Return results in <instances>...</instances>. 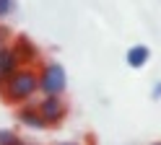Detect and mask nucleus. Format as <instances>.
I'll return each instance as SVG.
<instances>
[{"mask_svg": "<svg viewBox=\"0 0 161 145\" xmlns=\"http://www.w3.org/2000/svg\"><path fill=\"white\" fill-rule=\"evenodd\" d=\"M39 91V83H36V72L29 70V67H18L11 78H8L3 86H0V93L8 104H21L29 101Z\"/></svg>", "mask_w": 161, "mask_h": 145, "instance_id": "1", "label": "nucleus"}, {"mask_svg": "<svg viewBox=\"0 0 161 145\" xmlns=\"http://www.w3.org/2000/svg\"><path fill=\"white\" fill-rule=\"evenodd\" d=\"M36 83H39V91L44 96H60L68 86V75H65V67L60 62H47L42 67V72H36Z\"/></svg>", "mask_w": 161, "mask_h": 145, "instance_id": "2", "label": "nucleus"}, {"mask_svg": "<svg viewBox=\"0 0 161 145\" xmlns=\"http://www.w3.org/2000/svg\"><path fill=\"white\" fill-rule=\"evenodd\" d=\"M36 111H39V117H42L44 124H57V122H63L65 119V104L60 96H44L42 101L36 104Z\"/></svg>", "mask_w": 161, "mask_h": 145, "instance_id": "3", "label": "nucleus"}, {"mask_svg": "<svg viewBox=\"0 0 161 145\" xmlns=\"http://www.w3.org/2000/svg\"><path fill=\"white\" fill-rule=\"evenodd\" d=\"M13 55H16V60H18V65H31V62L36 60V47H34V41L29 39V36H16L13 39Z\"/></svg>", "mask_w": 161, "mask_h": 145, "instance_id": "4", "label": "nucleus"}, {"mask_svg": "<svg viewBox=\"0 0 161 145\" xmlns=\"http://www.w3.org/2000/svg\"><path fill=\"white\" fill-rule=\"evenodd\" d=\"M18 67H21V65H18L13 49H11V47H3V49H0V86H3V83L11 78Z\"/></svg>", "mask_w": 161, "mask_h": 145, "instance_id": "5", "label": "nucleus"}, {"mask_svg": "<svg viewBox=\"0 0 161 145\" xmlns=\"http://www.w3.org/2000/svg\"><path fill=\"white\" fill-rule=\"evenodd\" d=\"M18 122L26 124L29 130H44V127H47V124L42 122V117H39V111H36L34 104H29V106H21V109H18Z\"/></svg>", "mask_w": 161, "mask_h": 145, "instance_id": "6", "label": "nucleus"}, {"mask_svg": "<svg viewBox=\"0 0 161 145\" xmlns=\"http://www.w3.org/2000/svg\"><path fill=\"white\" fill-rule=\"evenodd\" d=\"M148 57H151V49H148L146 44H135V47H130V49H127V55H125L127 65L133 67V70H140V67L148 62Z\"/></svg>", "mask_w": 161, "mask_h": 145, "instance_id": "7", "label": "nucleus"}, {"mask_svg": "<svg viewBox=\"0 0 161 145\" xmlns=\"http://www.w3.org/2000/svg\"><path fill=\"white\" fill-rule=\"evenodd\" d=\"M0 145H24V140L13 130H0Z\"/></svg>", "mask_w": 161, "mask_h": 145, "instance_id": "8", "label": "nucleus"}, {"mask_svg": "<svg viewBox=\"0 0 161 145\" xmlns=\"http://www.w3.org/2000/svg\"><path fill=\"white\" fill-rule=\"evenodd\" d=\"M8 44H11V29L0 24V49H3V47H8Z\"/></svg>", "mask_w": 161, "mask_h": 145, "instance_id": "9", "label": "nucleus"}, {"mask_svg": "<svg viewBox=\"0 0 161 145\" xmlns=\"http://www.w3.org/2000/svg\"><path fill=\"white\" fill-rule=\"evenodd\" d=\"M13 10V0H0V18H5Z\"/></svg>", "mask_w": 161, "mask_h": 145, "instance_id": "10", "label": "nucleus"}, {"mask_svg": "<svg viewBox=\"0 0 161 145\" xmlns=\"http://www.w3.org/2000/svg\"><path fill=\"white\" fill-rule=\"evenodd\" d=\"M151 96H153V99H161V80L153 83V88H151Z\"/></svg>", "mask_w": 161, "mask_h": 145, "instance_id": "11", "label": "nucleus"}, {"mask_svg": "<svg viewBox=\"0 0 161 145\" xmlns=\"http://www.w3.org/2000/svg\"><path fill=\"white\" fill-rule=\"evenodd\" d=\"M60 145H80V142H60Z\"/></svg>", "mask_w": 161, "mask_h": 145, "instance_id": "12", "label": "nucleus"}, {"mask_svg": "<svg viewBox=\"0 0 161 145\" xmlns=\"http://www.w3.org/2000/svg\"><path fill=\"white\" fill-rule=\"evenodd\" d=\"M24 145H36V142H24Z\"/></svg>", "mask_w": 161, "mask_h": 145, "instance_id": "13", "label": "nucleus"}, {"mask_svg": "<svg viewBox=\"0 0 161 145\" xmlns=\"http://www.w3.org/2000/svg\"><path fill=\"white\" fill-rule=\"evenodd\" d=\"M153 145H161V142H153Z\"/></svg>", "mask_w": 161, "mask_h": 145, "instance_id": "14", "label": "nucleus"}]
</instances>
